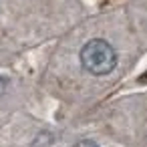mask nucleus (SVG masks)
Here are the masks:
<instances>
[{
  "label": "nucleus",
  "instance_id": "obj_5",
  "mask_svg": "<svg viewBox=\"0 0 147 147\" xmlns=\"http://www.w3.org/2000/svg\"><path fill=\"white\" fill-rule=\"evenodd\" d=\"M139 83H147V71H145V73L139 77Z\"/></svg>",
  "mask_w": 147,
  "mask_h": 147
},
{
  "label": "nucleus",
  "instance_id": "obj_2",
  "mask_svg": "<svg viewBox=\"0 0 147 147\" xmlns=\"http://www.w3.org/2000/svg\"><path fill=\"white\" fill-rule=\"evenodd\" d=\"M53 143H55L53 133H49V131H38L36 137L32 139L30 147H53Z\"/></svg>",
  "mask_w": 147,
  "mask_h": 147
},
{
  "label": "nucleus",
  "instance_id": "obj_4",
  "mask_svg": "<svg viewBox=\"0 0 147 147\" xmlns=\"http://www.w3.org/2000/svg\"><path fill=\"white\" fill-rule=\"evenodd\" d=\"M6 87H8V85H6V79H2V77H0V97H2V95H4V91H6Z\"/></svg>",
  "mask_w": 147,
  "mask_h": 147
},
{
  "label": "nucleus",
  "instance_id": "obj_1",
  "mask_svg": "<svg viewBox=\"0 0 147 147\" xmlns=\"http://www.w3.org/2000/svg\"><path fill=\"white\" fill-rule=\"evenodd\" d=\"M81 65L95 77L109 75L117 67V51L103 38H93L81 49Z\"/></svg>",
  "mask_w": 147,
  "mask_h": 147
},
{
  "label": "nucleus",
  "instance_id": "obj_3",
  "mask_svg": "<svg viewBox=\"0 0 147 147\" xmlns=\"http://www.w3.org/2000/svg\"><path fill=\"white\" fill-rule=\"evenodd\" d=\"M73 147H99L95 141H91V139H83V141H77Z\"/></svg>",
  "mask_w": 147,
  "mask_h": 147
}]
</instances>
